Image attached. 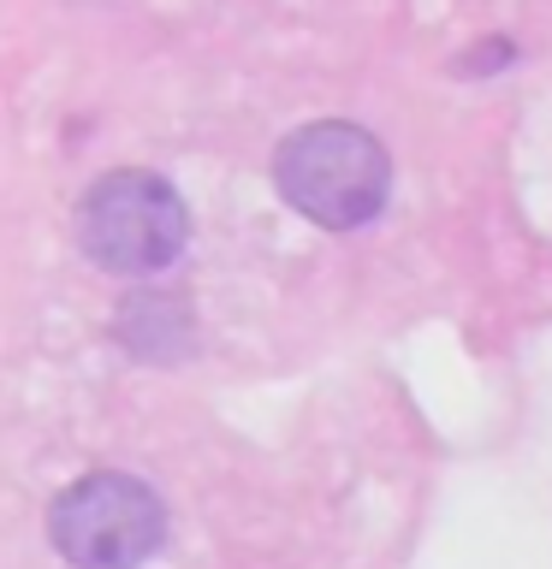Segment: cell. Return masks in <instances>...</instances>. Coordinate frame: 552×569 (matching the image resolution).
<instances>
[{"mask_svg":"<svg viewBox=\"0 0 552 569\" xmlns=\"http://www.w3.org/2000/svg\"><path fill=\"white\" fill-rule=\"evenodd\" d=\"M185 238H190V213L160 172L142 167L101 172L78 202V243L101 273L149 279L185 256Z\"/></svg>","mask_w":552,"mask_h":569,"instance_id":"obj_2","label":"cell"},{"mask_svg":"<svg viewBox=\"0 0 552 569\" xmlns=\"http://www.w3.org/2000/svg\"><path fill=\"white\" fill-rule=\"evenodd\" d=\"M48 540L71 569H137L167 540V505L149 480L96 469L48 505Z\"/></svg>","mask_w":552,"mask_h":569,"instance_id":"obj_3","label":"cell"},{"mask_svg":"<svg viewBox=\"0 0 552 569\" xmlns=\"http://www.w3.org/2000/svg\"><path fill=\"white\" fill-rule=\"evenodd\" d=\"M274 184L303 220L327 231H356L386 208L392 196V154L381 137L345 119L297 124L274 154Z\"/></svg>","mask_w":552,"mask_h":569,"instance_id":"obj_1","label":"cell"}]
</instances>
